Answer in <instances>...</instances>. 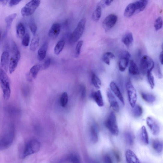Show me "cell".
I'll return each mask as SVG.
<instances>
[{
	"label": "cell",
	"instance_id": "4",
	"mask_svg": "<svg viewBox=\"0 0 163 163\" xmlns=\"http://www.w3.org/2000/svg\"><path fill=\"white\" fill-rule=\"evenodd\" d=\"M12 56L10 60L9 71L11 74L16 69L20 59V54L17 46L14 43L12 46Z\"/></svg>",
	"mask_w": 163,
	"mask_h": 163
},
{
	"label": "cell",
	"instance_id": "50",
	"mask_svg": "<svg viewBox=\"0 0 163 163\" xmlns=\"http://www.w3.org/2000/svg\"><path fill=\"white\" fill-rule=\"evenodd\" d=\"M104 160L105 162L107 163H113V161L112 159L108 155H106L104 157Z\"/></svg>",
	"mask_w": 163,
	"mask_h": 163
},
{
	"label": "cell",
	"instance_id": "48",
	"mask_svg": "<svg viewBox=\"0 0 163 163\" xmlns=\"http://www.w3.org/2000/svg\"><path fill=\"white\" fill-rule=\"evenodd\" d=\"M157 65L158 77L160 79H161L163 78V75L161 72L160 65Z\"/></svg>",
	"mask_w": 163,
	"mask_h": 163
},
{
	"label": "cell",
	"instance_id": "47",
	"mask_svg": "<svg viewBox=\"0 0 163 163\" xmlns=\"http://www.w3.org/2000/svg\"><path fill=\"white\" fill-rule=\"evenodd\" d=\"M81 97L82 99L85 98L86 94V88L85 86L81 85L80 87Z\"/></svg>",
	"mask_w": 163,
	"mask_h": 163
},
{
	"label": "cell",
	"instance_id": "12",
	"mask_svg": "<svg viewBox=\"0 0 163 163\" xmlns=\"http://www.w3.org/2000/svg\"><path fill=\"white\" fill-rule=\"evenodd\" d=\"M146 122L152 134L154 135L158 134L160 132V128L156 121L153 118L148 117L146 118Z\"/></svg>",
	"mask_w": 163,
	"mask_h": 163
},
{
	"label": "cell",
	"instance_id": "21",
	"mask_svg": "<svg viewBox=\"0 0 163 163\" xmlns=\"http://www.w3.org/2000/svg\"><path fill=\"white\" fill-rule=\"evenodd\" d=\"M98 129L97 125L93 124L91 127L90 135L91 140L92 143H95L98 140Z\"/></svg>",
	"mask_w": 163,
	"mask_h": 163
},
{
	"label": "cell",
	"instance_id": "24",
	"mask_svg": "<svg viewBox=\"0 0 163 163\" xmlns=\"http://www.w3.org/2000/svg\"><path fill=\"white\" fill-rule=\"evenodd\" d=\"M136 11V8L135 3H131L126 8L124 15L126 17H129L132 16Z\"/></svg>",
	"mask_w": 163,
	"mask_h": 163
},
{
	"label": "cell",
	"instance_id": "10",
	"mask_svg": "<svg viewBox=\"0 0 163 163\" xmlns=\"http://www.w3.org/2000/svg\"><path fill=\"white\" fill-rule=\"evenodd\" d=\"M130 57L131 55L128 51H124L122 52L120 56L118 62L120 71L124 72L125 70L128 65Z\"/></svg>",
	"mask_w": 163,
	"mask_h": 163
},
{
	"label": "cell",
	"instance_id": "19",
	"mask_svg": "<svg viewBox=\"0 0 163 163\" xmlns=\"http://www.w3.org/2000/svg\"><path fill=\"white\" fill-rule=\"evenodd\" d=\"M151 146L153 150L157 153H160L163 150V141L158 139L152 140Z\"/></svg>",
	"mask_w": 163,
	"mask_h": 163
},
{
	"label": "cell",
	"instance_id": "28",
	"mask_svg": "<svg viewBox=\"0 0 163 163\" xmlns=\"http://www.w3.org/2000/svg\"><path fill=\"white\" fill-rule=\"evenodd\" d=\"M141 98L146 102L150 104L154 103L155 101L156 98L154 95L144 92L141 93Z\"/></svg>",
	"mask_w": 163,
	"mask_h": 163
},
{
	"label": "cell",
	"instance_id": "3",
	"mask_svg": "<svg viewBox=\"0 0 163 163\" xmlns=\"http://www.w3.org/2000/svg\"><path fill=\"white\" fill-rule=\"evenodd\" d=\"M15 137L14 128L12 127L2 136L0 141V149L4 150L8 148L13 143Z\"/></svg>",
	"mask_w": 163,
	"mask_h": 163
},
{
	"label": "cell",
	"instance_id": "11",
	"mask_svg": "<svg viewBox=\"0 0 163 163\" xmlns=\"http://www.w3.org/2000/svg\"><path fill=\"white\" fill-rule=\"evenodd\" d=\"M118 17L116 15L114 14L109 15L103 21V28L106 31L111 29L116 23Z\"/></svg>",
	"mask_w": 163,
	"mask_h": 163
},
{
	"label": "cell",
	"instance_id": "18",
	"mask_svg": "<svg viewBox=\"0 0 163 163\" xmlns=\"http://www.w3.org/2000/svg\"><path fill=\"white\" fill-rule=\"evenodd\" d=\"M48 48V42L45 41L38 51V57L40 61L43 60L45 58Z\"/></svg>",
	"mask_w": 163,
	"mask_h": 163
},
{
	"label": "cell",
	"instance_id": "51",
	"mask_svg": "<svg viewBox=\"0 0 163 163\" xmlns=\"http://www.w3.org/2000/svg\"><path fill=\"white\" fill-rule=\"evenodd\" d=\"M159 60L161 64L162 65H163V46L162 47V50L160 55Z\"/></svg>",
	"mask_w": 163,
	"mask_h": 163
},
{
	"label": "cell",
	"instance_id": "32",
	"mask_svg": "<svg viewBox=\"0 0 163 163\" xmlns=\"http://www.w3.org/2000/svg\"><path fill=\"white\" fill-rule=\"evenodd\" d=\"M115 55L111 52L104 53L103 55L102 59L103 62L108 65L110 64V59L114 58Z\"/></svg>",
	"mask_w": 163,
	"mask_h": 163
},
{
	"label": "cell",
	"instance_id": "9",
	"mask_svg": "<svg viewBox=\"0 0 163 163\" xmlns=\"http://www.w3.org/2000/svg\"><path fill=\"white\" fill-rule=\"evenodd\" d=\"M125 87L129 103L133 108L135 106L137 100V95L135 89L130 80L126 83Z\"/></svg>",
	"mask_w": 163,
	"mask_h": 163
},
{
	"label": "cell",
	"instance_id": "6",
	"mask_svg": "<svg viewBox=\"0 0 163 163\" xmlns=\"http://www.w3.org/2000/svg\"><path fill=\"white\" fill-rule=\"evenodd\" d=\"M155 67V62L149 56L144 55L141 57L140 61V70L144 75L151 72Z\"/></svg>",
	"mask_w": 163,
	"mask_h": 163
},
{
	"label": "cell",
	"instance_id": "25",
	"mask_svg": "<svg viewBox=\"0 0 163 163\" xmlns=\"http://www.w3.org/2000/svg\"><path fill=\"white\" fill-rule=\"evenodd\" d=\"M140 133V138L141 141L145 145L149 144L148 134L144 126H143L141 127Z\"/></svg>",
	"mask_w": 163,
	"mask_h": 163
},
{
	"label": "cell",
	"instance_id": "31",
	"mask_svg": "<svg viewBox=\"0 0 163 163\" xmlns=\"http://www.w3.org/2000/svg\"><path fill=\"white\" fill-rule=\"evenodd\" d=\"M146 0H139L135 3L136 11L141 12L143 11L145 8L147 4Z\"/></svg>",
	"mask_w": 163,
	"mask_h": 163
},
{
	"label": "cell",
	"instance_id": "30",
	"mask_svg": "<svg viewBox=\"0 0 163 163\" xmlns=\"http://www.w3.org/2000/svg\"><path fill=\"white\" fill-rule=\"evenodd\" d=\"M132 114L133 116L136 118L140 117L143 113V109L139 105L136 104L133 108Z\"/></svg>",
	"mask_w": 163,
	"mask_h": 163
},
{
	"label": "cell",
	"instance_id": "46",
	"mask_svg": "<svg viewBox=\"0 0 163 163\" xmlns=\"http://www.w3.org/2000/svg\"><path fill=\"white\" fill-rule=\"evenodd\" d=\"M22 0H10L9 5L10 7H13L18 4Z\"/></svg>",
	"mask_w": 163,
	"mask_h": 163
},
{
	"label": "cell",
	"instance_id": "34",
	"mask_svg": "<svg viewBox=\"0 0 163 163\" xmlns=\"http://www.w3.org/2000/svg\"><path fill=\"white\" fill-rule=\"evenodd\" d=\"M65 44V41L61 40L59 41L56 44L54 50L55 54L56 55H59L64 49Z\"/></svg>",
	"mask_w": 163,
	"mask_h": 163
},
{
	"label": "cell",
	"instance_id": "7",
	"mask_svg": "<svg viewBox=\"0 0 163 163\" xmlns=\"http://www.w3.org/2000/svg\"><path fill=\"white\" fill-rule=\"evenodd\" d=\"M106 128L113 135L117 136L119 133L116 116L113 112L110 113L105 123Z\"/></svg>",
	"mask_w": 163,
	"mask_h": 163
},
{
	"label": "cell",
	"instance_id": "52",
	"mask_svg": "<svg viewBox=\"0 0 163 163\" xmlns=\"http://www.w3.org/2000/svg\"><path fill=\"white\" fill-rule=\"evenodd\" d=\"M10 0H0V2L3 6H6Z\"/></svg>",
	"mask_w": 163,
	"mask_h": 163
},
{
	"label": "cell",
	"instance_id": "43",
	"mask_svg": "<svg viewBox=\"0 0 163 163\" xmlns=\"http://www.w3.org/2000/svg\"><path fill=\"white\" fill-rule=\"evenodd\" d=\"M30 37L29 34L28 33L26 34L23 38L22 44L25 47L28 46L30 43Z\"/></svg>",
	"mask_w": 163,
	"mask_h": 163
},
{
	"label": "cell",
	"instance_id": "38",
	"mask_svg": "<svg viewBox=\"0 0 163 163\" xmlns=\"http://www.w3.org/2000/svg\"><path fill=\"white\" fill-rule=\"evenodd\" d=\"M68 94L67 92H63L61 95L60 98V102L61 106L63 107H65L68 101Z\"/></svg>",
	"mask_w": 163,
	"mask_h": 163
},
{
	"label": "cell",
	"instance_id": "45",
	"mask_svg": "<svg viewBox=\"0 0 163 163\" xmlns=\"http://www.w3.org/2000/svg\"><path fill=\"white\" fill-rule=\"evenodd\" d=\"M29 28L32 33L34 35H35L38 29L37 26L35 23H31L29 25Z\"/></svg>",
	"mask_w": 163,
	"mask_h": 163
},
{
	"label": "cell",
	"instance_id": "5",
	"mask_svg": "<svg viewBox=\"0 0 163 163\" xmlns=\"http://www.w3.org/2000/svg\"><path fill=\"white\" fill-rule=\"evenodd\" d=\"M86 21L85 18L80 20L76 28L70 36L69 41L71 44L75 43L80 39L85 30Z\"/></svg>",
	"mask_w": 163,
	"mask_h": 163
},
{
	"label": "cell",
	"instance_id": "26",
	"mask_svg": "<svg viewBox=\"0 0 163 163\" xmlns=\"http://www.w3.org/2000/svg\"><path fill=\"white\" fill-rule=\"evenodd\" d=\"M133 41V35L131 33L126 34L122 39L123 43L127 48H129L132 44Z\"/></svg>",
	"mask_w": 163,
	"mask_h": 163
},
{
	"label": "cell",
	"instance_id": "23",
	"mask_svg": "<svg viewBox=\"0 0 163 163\" xmlns=\"http://www.w3.org/2000/svg\"><path fill=\"white\" fill-rule=\"evenodd\" d=\"M41 69V66L39 65H35L32 67L29 73L28 80L31 81L32 79H35Z\"/></svg>",
	"mask_w": 163,
	"mask_h": 163
},
{
	"label": "cell",
	"instance_id": "1",
	"mask_svg": "<svg viewBox=\"0 0 163 163\" xmlns=\"http://www.w3.org/2000/svg\"><path fill=\"white\" fill-rule=\"evenodd\" d=\"M0 84L3 92V97L5 101L9 99L11 95L10 81L6 72L1 68L0 69Z\"/></svg>",
	"mask_w": 163,
	"mask_h": 163
},
{
	"label": "cell",
	"instance_id": "42",
	"mask_svg": "<svg viewBox=\"0 0 163 163\" xmlns=\"http://www.w3.org/2000/svg\"><path fill=\"white\" fill-rule=\"evenodd\" d=\"M83 44V41H78L77 44L75 49V55L76 57H78L80 54L81 50Z\"/></svg>",
	"mask_w": 163,
	"mask_h": 163
},
{
	"label": "cell",
	"instance_id": "35",
	"mask_svg": "<svg viewBox=\"0 0 163 163\" xmlns=\"http://www.w3.org/2000/svg\"><path fill=\"white\" fill-rule=\"evenodd\" d=\"M102 14V8L101 6H98L95 10L94 11L93 15L92 18L93 20L98 22L100 19Z\"/></svg>",
	"mask_w": 163,
	"mask_h": 163
},
{
	"label": "cell",
	"instance_id": "27",
	"mask_svg": "<svg viewBox=\"0 0 163 163\" xmlns=\"http://www.w3.org/2000/svg\"><path fill=\"white\" fill-rule=\"evenodd\" d=\"M39 37L37 34L34 35L30 45L29 48L31 51H34L37 49L39 46Z\"/></svg>",
	"mask_w": 163,
	"mask_h": 163
},
{
	"label": "cell",
	"instance_id": "39",
	"mask_svg": "<svg viewBox=\"0 0 163 163\" xmlns=\"http://www.w3.org/2000/svg\"><path fill=\"white\" fill-rule=\"evenodd\" d=\"M147 79L151 88L153 89L155 86L154 77L151 72H149L146 74Z\"/></svg>",
	"mask_w": 163,
	"mask_h": 163
},
{
	"label": "cell",
	"instance_id": "13",
	"mask_svg": "<svg viewBox=\"0 0 163 163\" xmlns=\"http://www.w3.org/2000/svg\"><path fill=\"white\" fill-rule=\"evenodd\" d=\"M9 52L5 50L2 54L1 61V68L6 72L9 68L10 60Z\"/></svg>",
	"mask_w": 163,
	"mask_h": 163
},
{
	"label": "cell",
	"instance_id": "44",
	"mask_svg": "<svg viewBox=\"0 0 163 163\" xmlns=\"http://www.w3.org/2000/svg\"><path fill=\"white\" fill-rule=\"evenodd\" d=\"M51 60L50 59L48 58L44 61V64L42 66V69L46 70L50 67L51 64Z\"/></svg>",
	"mask_w": 163,
	"mask_h": 163
},
{
	"label": "cell",
	"instance_id": "8",
	"mask_svg": "<svg viewBox=\"0 0 163 163\" xmlns=\"http://www.w3.org/2000/svg\"><path fill=\"white\" fill-rule=\"evenodd\" d=\"M41 0H31L26 4L21 10V14L23 17L32 15L39 6Z\"/></svg>",
	"mask_w": 163,
	"mask_h": 163
},
{
	"label": "cell",
	"instance_id": "41",
	"mask_svg": "<svg viewBox=\"0 0 163 163\" xmlns=\"http://www.w3.org/2000/svg\"><path fill=\"white\" fill-rule=\"evenodd\" d=\"M163 24V20L161 17L158 18L155 21L154 27L156 31H158L161 29Z\"/></svg>",
	"mask_w": 163,
	"mask_h": 163
},
{
	"label": "cell",
	"instance_id": "37",
	"mask_svg": "<svg viewBox=\"0 0 163 163\" xmlns=\"http://www.w3.org/2000/svg\"><path fill=\"white\" fill-rule=\"evenodd\" d=\"M125 138L126 143L130 146L133 145L134 143V136L130 132H126L125 134Z\"/></svg>",
	"mask_w": 163,
	"mask_h": 163
},
{
	"label": "cell",
	"instance_id": "40",
	"mask_svg": "<svg viewBox=\"0 0 163 163\" xmlns=\"http://www.w3.org/2000/svg\"><path fill=\"white\" fill-rule=\"evenodd\" d=\"M66 160L72 163L80 162V159L79 156L77 154H71L68 156L66 159Z\"/></svg>",
	"mask_w": 163,
	"mask_h": 163
},
{
	"label": "cell",
	"instance_id": "14",
	"mask_svg": "<svg viewBox=\"0 0 163 163\" xmlns=\"http://www.w3.org/2000/svg\"><path fill=\"white\" fill-rule=\"evenodd\" d=\"M107 95L110 106L115 111L119 112V107L118 102L113 94L109 89H108L107 91Z\"/></svg>",
	"mask_w": 163,
	"mask_h": 163
},
{
	"label": "cell",
	"instance_id": "15",
	"mask_svg": "<svg viewBox=\"0 0 163 163\" xmlns=\"http://www.w3.org/2000/svg\"><path fill=\"white\" fill-rule=\"evenodd\" d=\"M61 27L59 23H54L51 27L48 33L49 37L52 39L56 38L60 32Z\"/></svg>",
	"mask_w": 163,
	"mask_h": 163
},
{
	"label": "cell",
	"instance_id": "49",
	"mask_svg": "<svg viewBox=\"0 0 163 163\" xmlns=\"http://www.w3.org/2000/svg\"><path fill=\"white\" fill-rule=\"evenodd\" d=\"M113 1V0H102L101 2L104 6H108L111 5Z\"/></svg>",
	"mask_w": 163,
	"mask_h": 163
},
{
	"label": "cell",
	"instance_id": "29",
	"mask_svg": "<svg viewBox=\"0 0 163 163\" xmlns=\"http://www.w3.org/2000/svg\"><path fill=\"white\" fill-rule=\"evenodd\" d=\"M16 28L18 37L20 38H23L25 34V29L23 24L22 23H19L17 24Z\"/></svg>",
	"mask_w": 163,
	"mask_h": 163
},
{
	"label": "cell",
	"instance_id": "17",
	"mask_svg": "<svg viewBox=\"0 0 163 163\" xmlns=\"http://www.w3.org/2000/svg\"><path fill=\"white\" fill-rule=\"evenodd\" d=\"M110 86L111 90L115 95V96L118 98L119 100L123 105L125 104L124 99L122 95L121 92L119 88L116 83L112 81L110 83Z\"/></svg>",
	"mask_w": 163,
	"mask_h": 163
},
{
	"label": "cell",
	"instance_id": "33",
	"mask_svg": "<svg viewBox=\"0 0 163 163\" xmlns=\"http://www.w3.org/2000/svg\"><path fill=\"white\" fill-rule=\"evenodd\" d=\"M92 82L93 85L97 89L101 88V82L100 79L94 73H92L91 78Z\"/></svg>",
	"mask_w": 163,
	"mask_h": 163
},
{
	"label": "cell",
	"instance_id": "20",
	"mask_svg": "<svg viewBox=\"0 0 163 163\" xmlns=\"http://www.w3.org/2000/svg\"><path fill=\"white\" fill-rule=\"evenodd\" d=\"M128 70L130 74L132 75L137 76L140 74V69L133 60H131L130 62Z\"/></svg>",
	"mask_w": 163,
	"mask_h": 163
},
{
	"label": "cell",
	"instance_id": "16",
	"mask_svg": "<svg viewBox=\"0 0 163 163\" xmlns=\"http://www.w3.org/2000/svg\"><path fill=\"white\" fill-rule=\"evenodd\" d=\"M125 156L126 161L128 163H140V160L134 152L128 149L126 151Z\"/></svg>",
	"mask_w": 163,
	"mask_h": 163
},
{
	"label": "cell",
	"instance_id": "2",
	"mask_svg": "<svg viewBox=\"0 0 163 163\" xmlns=\"http://www.w3.org/2000/svg\"><path fill=\"white\" fill-rule=\"evenodd\" d=\"M41 148L40 142L36 139H32L26 144L22 155V158L25 159L30 155L38 153Z\"/></svg>",
	"mask_w": 163,
	"mask_h": 163
},
{
	"label": "cell",
	"instance_id": "36",
	"mask_svg": "<svg viewBox=\"0 0 163 163\" xmlns=\"http://www.w3.org/2000/svg\"><path fill=\"white\" fill-rule=\"evenodd\" d=\"M17 14L16 13H14L8 16L5 19V22L7 25V29H9L13 22L14 20L17 17Z\"/></svg>",
	"mask_w": 163,
	"mask_h": 163
},
{
	"label": "cell",
	"instance_id": "22",
	"mask_svg": "<svg viewBox=\"0 0 163 163\" xmlns=\"http://www.w3.org/2000/svg\"><path fill=\"white\" fill-rule=\"evenodd\" d=\"M92 97L99 107H101L104 106L103 99L100 91L98 90L94 92L92 94Z\"/></svg>",
	"mask_w": 163,
	"mask_h": 163
}]
</instances>
